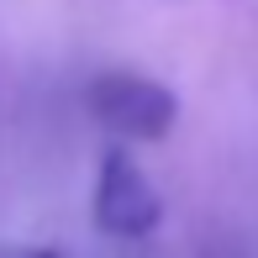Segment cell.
I'll return each instance as SVG.
<instances>
[{"label":"cell","mask_w":258,"mask_h":258,"mask_svg":"<svg viewBox=\"0 0 258 258\" xmlns=\"http://www.w3.org/2000/svg\"><path fill=\"white\" fill-rule=\"evenodd\" d=\"M85 105L116 143H158L179 121V95L169 85H158L153 74H137V69L95 74L85 85Z\"/></svg>","instance_id":"obj_1"},{"label":"cell","mask_w":258,"mask_h":258,"mask_svg":"<svg viewBox=\"0 0 258 258\" xmlns=\"http://www.w3.org/2000/svg\"><path fill=\"white\" fill-rule=\"evenodd\" d=\"M90 216H95V227L105 237H121V242H137V237H153L158 232L163 201H158L153 179H148V169L126 153V148H105L100 153Z\"/></svg>","instance_id":"obj_2"},{"label":"cell","mask_w":258,"mask_h":258,"mask_svg":"<svg viewBox=\"0 0 258 258\" xmlns=\"http://www.w3.org/2000/svg\"><path fill=\"white\" fill-rule=\"evenodd\" d=\"M16 258H63L58 248H27V253H16Z\"/></svg>","instance_id":"obj_3"}]
</instances>
